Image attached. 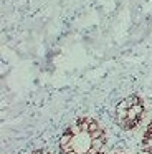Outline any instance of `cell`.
Returning a JSON list of instances; mask_svg holds the SVG:
<instances>
[{
	"instance_id": "cell-1",
	"label": "cell",
	"mask_w": 152,
	"mask_h": 154,
	"mask_svg": "<svg viewBox=\"0 0 152 154\" xmlns=\"http://www.w3.org/2000/svg\"><path fill=\"white\" fill-rule=\"evenodd\" d=\"M137 103H141V100H139L135 94H132V96H127L126 100H122L121 103L117 104V108H122V109H131L134 104H137Z\"/></svg>"
},
{
	"instance_id": "cell-2",
	"label": "cell",
	"mask_w": 152,
	"mask_h": 154,
	"mask_svg": "<svg viewBox=\"0 0 152 154\" xmlns=\"http://www.w3.org/2000/svg\"><path fill=\"white\" fill-rule=\"evenodd\" d=\"M91 147L93 149H96V151H99V152H104V149H106V136L104 137H99V139H93V143H91Z\"/></svg>"
},
{
	"instance_id": "cell-3",
	"label": "cell",
	"mask_w": 152,
	"mask_h": 154,
	"mask_svg": "<svg viewBox=\"0 0 152 154\" xmlns=\"http://www.w3.org/2000/svg\"><path fill=\"white\" fill-rule=\"evenodd\" d=\"M73 136H74V134H71L68 129H66L65 133H63V136L59 137V146H66V144H71Z\"/></svg>"
},
{
	"instance_id": "cell-4",
	"label": "cell",
	"mask_w": 152,
	"mask_h": 154,
	"mask_svg": "<svg viewBox=\"0 0 152 154\" xmlns=\"http://www.w3.org/2000/svg\"><path fill=\"white\" fill-rule=\"evenodd\" d=\"M93 121V118H79L76 123L79 124V128H81V131H88L89 133V123Z\"/></svg>"
},
{
	"instance_id": "cell-5",
	"label": "cell",
	"mask_w": 152,
	"mask_h": 154,
	"mask_svg": "<svg viewBox=\"0 0 152 154\" xmlns=\"http://www.w3.org/2000/svg\"><path fill=\"white\" fill-rule=\"evenodd\" d=\"M116 116H117V119H121V121L127 119V109H122V108H116Z\"/></svg>"
},
{
	"instance_id": "cell-6",
	"label": "cell",
	"mask_w": 152,
	"mask_h": 154,
	"mask_svg": "<svg viewBox=\"0 0 152 154\" xmlns=\"http://www.w3.org/2000/svg\"><path fill=\"white\" fill-rule=\"evenodd\" d=\"M89 136H91V139H99V137H104V129H96V131H91L89 133Z\"/></svg>"
},
{
	"instance_id": "cell-7",
	"label": "cell",
	"mask_w": 152,
	"mask_h": 154,
	"mask_svg": "<svg viewBox=\"0 0 152 154\" xmlns=\"http://www.w3.org/2000/svg\"><path fill=\"white\" fill-rule=\"evenodd\" d=\"M68 131H69L71 134H74V136H78V134H81V133H83V131H81V128H79V124H78V123H76L74 126L68 128Z\"/></svg>"
},
{
	"instance_id": "cell-8",
	"label": "cell",
	"mask_w": 152,
	"mask_h": 154,
	"mask_svg": "<svg viewBox=\"0 0 152 154\" xmlns=\"http://www.w3.org/2000/svg\"><path fill=\"white\" fill-rule=\"evenodd\" d=\"M132 109H134L135 113H137V116H141V114L144 113V106H142V103H137V104H134V106H132Z\"/></svg>"
},
{
	"instance_id": "cell-9",
	"label": "cell",
	"mask_w": 152,
	"mask_h": 154,
	"mask_svg": "<svg viewBox=\"0 0 152 154\" xmlns=\"http://www.w3.org/2000/svg\"><path fill=\"white\" fill-rule=\"evenodd\" d=\"M96 129H99V124L93 119L91 123H89V133H91V131H96Z\"/></svg>"
},
{
	"instance_id": "cell-10",
	"label": "cell",
	"mask_w": 152,
	"mask_h": 154,
	"mask_svg": "<svg viewBox=\"0 0 152 154\" xmlns=\"http://www.w3.org/2000/svg\"><path fill=\"white\" fill-rule=\"evenodd\" d=\"M86 154H101V152H99V151H96V149H93V147H91V149H89Z\"/></svg>"
},
{
	"instance_id": "cell-11",
	"label": "cell",
	"mask_w": 152,
	"mask_h": 154,
	"mask_svg": "<svg viewBox=\"0 0 152 154\" xmlns=\"http://www.w3.org/2000/svg\"><path fill=\"white\" fill-rule=\"evenodd\" d=\"M32 154H48L46 151H43V149H40V151H33Z\"/></svg>"
},
{
	"instance_id": "cell-12",
	"label": "cell",
	"mask_w": 152,
	"mask_h": 154,
	"mask_svg": "<svg viewBox=\"0 0 152 154\" xmlns=\"http://www.w3.org/2000/svg\"><path fill=\"white\" fill-rule=\"evenodd\" d=\"M65 154H78V152H76V151L73 149V151H69V152H65Z\"/></svg>"
}]
</instances>
